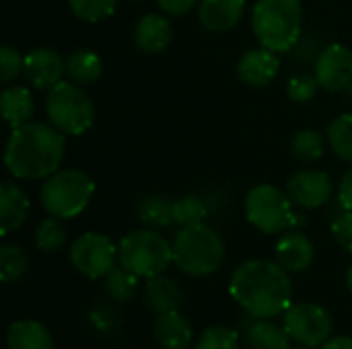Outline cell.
<instances>
[{
    "mask_svg": "<svg viewBox=\"0 0 352 349\" xmlns=\"http://www.w3.org/2000/svg\"><path fill=\"white\" fill-rule=\"evenodd\" d=\"M229 294L254 319H274L293 304L289 272L278 261L268 259H250L237 265Z\"/></svg>",
    "mask_w": 352,
    "mask_h": 349,
    "instance_id": "cell-1",
    "label": "cell"
},
{
    "mask_svg": "<svg viewBox=\"0 0 352 349\" xmlns=\"http://www.w3.org/2000/svg\"><path fill=\"white\" fill-rule=\"evenodd\" d=\"M66 154V136L52 123L27 121L10 132L4 150V167L14 179H47Z\"/></svg>",
    "mask_w": 352,
    "mask_h": 349,
    "instance_id": "cell-2",
    "label": "cell"
},
{
    "mask_svg": "<svg viewBox=\"0 0 352 349\" xmlns=\"http://www.w3.org/2000/svg\"><path fill=\"white\" fill-rule=\"evenodd\" d=\"M252 29L260 45L278 53L291 51L301 41V0H258L252 10Z\"/></svg>",
    "mask_w": 352,
    "mask_h": 349,
    "instance_id": "cell-3",
    "label": "cell"
},
{
    "mask_svg": "<svg viewBox=\"0 0 352 349\" xmlns=\"http://www.w3.org/2000/svg\"><path fill=\"white\" fill-rule=\"evenodd\" d=\"M171 249L173 263L192 278H206L225 261L223 237L204 222L182 226L171 241Z\"/></svg>",
    "mask_w": 352,
    "mask_h": 349,
    "instance_id": "cell-4",
    "label": "cell"
},
{
    "mask_svg": "<svg viewBox=\"0 0 352 349\" xmlns=\"http://www.w3.org/2000/svg\"><path fill=\"white\" fill-rule=\"evenodd\" d=\"M95 195V181L80 169H60L50 175L39 191L41 206L50 216L62 220L76 218Z\"/></svg>",
    "mask_w": 352,
    "mask_h": 349,
    "instance_id": "cell-5",
    "label": "cell"
},
{
    "mask_svg": "<svg viewBox=\"0 0 352 349\" xmlns=\"http://www.w3.org/2000/svg\"><path fill=\"white\" fill-rule=\"evenodd\" d=\"M118 261L138 278L161 276L173 263L171 243L153 228H138L122 237L118 245Z\"/></svg>",
    "mask_w": 352,
    "mask_h": 349,
    "instance_id": "cell-6",
    "label": "cell"
},
{
    "mask_svg": "<svg viewBox=\"0 0 352 349\" xmlns=\"http://www.w3.org/2000/svg\"><path fill=\"white\" fill-rule=\"evenodd\" d=\"M50 123L64 136H82L95 121V105L80 84L60 80L45 95Z\"/></svg>",
    "mask_w": 352,
    "mask_h": 349,
    "instance_id": "cell-7",
    "label": "cell"
},
{
    "mask_svg": "<svg viewBox=\"0 0 352 349\" xmlns=\"http://www.w3.org/2000/svg\"><path fill=\"white\" fill-rule=\"evenodd\" d=\"M243 210L248 222L264 234H280L299 222L295 204L287 191H280L272 183H260L252 187L245 195Z\"/></svg>",
    "mask_w": 352,
    "mask_h": 349,
    "instance_id": "cell-8",
    "label": "cell"
},
{
    "mask_svg": "<svg viewBox=\"0 0 352 349\" xmlns=\"http://www.w3.org/2000/svg\"><path fill=\"white\" fill-rule=\"evenodd\" d=\"M283 327L293 341L305 348H320L332 335V317L330 313L316 302H295L285 311Z\"/></svg>",
    "mask_w": 352,
    "mask_h": 349,
    "instance_id": "cell-9",
    "label": "cell"
},
{
    "mask_svg": "<svg viewBox=\"0 0 352 349\" xmlns=\"http://www.w3.org/2000/svg\"><path fill=\"white\" fill-rule=\"evenodd\" d=\"M118 247L107 234L101 232H85L70 247V263L72 267L91 278H105L116 267Z\"/></svg>",
    "mask_w": 352,
    "mask_h": 349,
    "instance_id": "cell-10",
    "label": "cell"
},
{
    "mask_svg": "<svg viewBox=\"0 0 352 349\" xmlns=\"http://www.w3.org/2000/svg\"><path fill=\"white\" fill-rule=\"evenodd\" d=\"M314 74L324 91H346L352 86V51L340 43H332L320 49L314 64Z\"/></svg>",
    "mask_w": 352,
    "mask_h": 349,
    "instance_id": "cell-11",
    "label": "cell"
},
{
    "mask_svg": "<svg viewBox=\"0 0 352 349\" xmlns=\"http://www.w3.org/2000/svg\"><path fill=\"white\" fill-rule=\"evenodd\" d=\"M285 191L297 208L318 210V208H324L332 200L334 187H332V179L328 173L305 169V171H297L287 181Z\"/></svg>",
    "mask_w": 352,
    "mask_h": 349,
    "instance_id": "cell-12",
    "label": "cell"
},
{
    "mask_svg": "<svg viewBox=\"0 0 352 349\" xmlns=\"http://www.w3.org/2000/svg\"><path fill=\"white\" fill-rule=\"evenodd\" d=\"M64 62L66 60L54 47H35L25 53L23 76L31 88L50 91L62 80V74L66 72Z\"/></svg>",
    "mask_w": 352,
    "mask_h": 349,
    "instance_id": "cell-13",
    "label": "cell"
},
{
    "mask_svg": "<svg viewBox=\"0 0 352 349\" xmlns=\"http://www.w3.org/2000/svg\"><path fill=\"white\" fill-rule=\"evenodd\" d=\"M280 70V58L278 51L268 49L264 45L248 49L239 62H237V76L243 84L252 88H264L268 86Z\"/></svg>",
    "mask_w": 352,
    "mask_h": 349,
    "instance_id": "cell-14",
    "label": "cell"
},
{
    "mask_svg": "<svg viewBox=\"0 0 352 349\" xmlns=\"http://www.w3.org/2000/svg\"><path fill=\"white\" fill-rule=\"evenodd\" d=\"M173 39V27L167 14L148 12L138 19L134 27V43L146 56H157L169 47Z\"/></svg>",
    "mask_w": 352,
    "mask_h": 349,
    "instance_id": "cell-15",
    "label": "cell"
},
{
    "mask_svg": "<svg viewBox=\"0 0 352 349\" xmlns=\"http://www.w3.org/2000/svg\"><path fill=\"white\" fill-rule=\"evenodd\" d=\"M245 14V0H200L198 21L210 33H227Z\"/></svg>",
    "mask_w": 352,
    "mask_h": 349,
    "instance_id": "cell-16",
    "label": "cell"
},
{
    "mask_svg": "<svg viewBox=\"0 0 352 349\" xmlns=\"http://www.w3.org/2000/svg\"><path fill=\"white\" fill-rule=\"evenodd\" d=\"M274 253H276V261L291 274L305 272L314 263V257H316L314 243L309 241V237H305L299 230L285 232L278 239Z\"/></svg>",
    "mask_w": 352,
    "mask_h": 349,
    "instance_id": "cell-17",
    "label": "cell"
},
{
    "mask_svg": "<svg viewBox=\"0 0 352 349\" xmlns=\"http://www.w3.org/2000/svg\"><path fill=\"white\" fill-rule=\"evenodd\" d=\"M31 202L27 193L12 181L0 183V234L8 237L16 228L23 226V222L29 216Z\"/></svg>",
    "mask_w": 352,
    "mask_h": 349,
    "instance_id": "cell-18",
    "label": "cell"
},
{
    "mask_svg": "<svg viewBox=\"0 0 352 349\" xmlns=\"http://www.w3.org/2000/svg\"><path fill=\"white\" fill-rule=\"evenodd\" d=\"M155 339L163 349H188L192 346L194 331L179 311H171L157 317Z\"/></svg>",
    "mask_w": 352,
    "mask_h": 349,
    "instance_id": "cell-19",
    "label": "cell"
},
{
    "mask_svg": "<svg viewBox=\"0 0 352 349\" xmlns=\"http://www.w3.org/2000/svg\"><path fill=\"white\" fill-rule=\"evenodd\" d=\"M2 115L4 121L14 130L27 121H31L33 111H35V101L33 95L27 86L23 84H6L2 88Z\"/></svg>",
    "mask_w": 352,
    "mask_h": 349,
    "instance_id": "cell-20",
    "label": "cell"
},
{
    "mask_svg": "<svg viewBox=\"0 0 352 349\" xmlns=\"http://www.w3.org/2000/svg\"><path fill=\"white\" fill-rule=\"evenodd\" d=\"M8 349H54L52 333L45 325L33 319L14 321L6 333Z\"/></svg>",
    "mask_w": 352,
    "mask_h": 349,
    "instance_id": "cell-21",
    "label": "cell"
},
{
    "mask_svg": "<svg viewBox=\"0 0 352 349\" xmlns=\"http://www.w3.org/2000/svg\"><path fill=\"white\" fill-rule=\"evenodd\" d=\"M144 302L151 311L163 315V313L177 311L184 302V294L173 280L165 276H155L144 286Z\"/></svg>",
    "mask_w": 352,
    "mask_h": 349,
    "instance_id": "cell-22",
    "label": "cell"
},
{
    "mask_svg": "<svg viewBox=\"0 0 352 349\" xmlns=\"http://www.w3.org/2000/svg\"><path fill=\"white\" fill-rule=\"evenodd\" d=\"M66 74L76 84H93L103 74V60L93 49H74L66 56Z\"/></svg>",
    "mask_w": 352,
    "mask_h": 349,
    "instance_id": "cell-23",
    "label": "cell"
},
{
    "mask_svg": "<svg viewBox=\"0 0 352 349\" xmlns=\"http://www.w3.org/2000/svg\"><path fill=\"white\" fill-rule=\"evenodd\" d=\"M250 349H291V335L285 327L270 323V319H258L245 333Z\"/></svg>",
    "mask_w": 352,
    "mask_h": 349,
    "instance_id": "cell-24",
    "label": "cell"
},
{
    "mask_svg": "<svg viewBox=\"0 0 352 349\" xmlns=\"http://www.w3.org/2000/svg\"><path fill=\"white\" fill-rule=\"evenodd\" d=\"M136 216L148 228H165L175 222L173 220V200L159 195V193L144 195L136 206Z\"/></svg>",
    "mask_w": 352,
    "mask_h": 349,
    "instance_id": "cell-25",
    "label": "cell"
},
{
    "mask_svg": "<svg viewBox=\"0 0 352 349\" xmlns=\"http://www.w3.org/2000/svg\"><path fill=\"white\" fill-rule=\"evenodd\" d=\"M326 140L340 160L352 165V113H342L328 123Z\"/></svg>",
    "mask_w": 352,
    "mask_h": 349,
    "instance_id": "cell-26",
    "label": "cell"
},
{
    "mask_svg": "<svg viewBox=\"0 0 352 349\" xmlns=\"http://www.w3.org/2000/svg\"><path fill=\"white\" fill-rule=\"evenodd\" d=\"M68 241V228L62 218L47 216L41 220V224L35 230V247L43 253H56L60 251Z\"/></svg>",
    "mask_w": 352,
    "mask_h": 349,
    "instance_id": "cell-27",
    "label": "cell"
},
{
    "mask_svg": "<svg viewBox=\"0 0 352 349\" xmlns=\"http://www.w3.org/2000/svg\"><path fill=\"white\" fill-rule=\"evenodd\" d=\"M29 269V257L16 243H8L0 249V280L4 284L21 280Z\"/></svg>",
    "mask_w": 352,
    "mask_h": 349,
    "instance_id": "cell-28",
    "label": "cell"
},
{
    "mask_svg": "<svg viewBox=\"0 0 352 349\" xmlns=\"http://www.w3.org/2000/svg\"><path fill=\"white\" fill-rule=\"evenodd\" d=\"M206 218H208V206L200 195L188 193V195H182V197L173 200V220H175V224L194 226V224H202Z\"/></svg>",
    "mask_w": 352,
    "mask_h": 349,
    "instance_id": "cell-29",
    "label": "cell"
},
{
    "mask_svg": "<svg viewBox=\"0 0 352 349\" xmlns=\"http://www.w3.org/2000/svg\"><path fill=\"white\" fill-rule=\"evenodd\" d=\"M324 144L326 138L318 130H301L295 134L291 142V154L293 158L301 163H314L324 156Z\"/></svg>",
    "mask_w": 352,
    "mask_h": 349,
    "instance_id": "cell-30",
    "label": "cell"
},
{
    "mask_svg": "<svg viewBox=\"0 0 352 349\" xmlns=\"http://www.w3.org/2000/svg\"><path fill=\"white\" fill-rule=\"evenodd\" d=\"M138 288V276L126 269L124 265L113 267L105 276V292L116 302H128Z\"/></svg>",
    "mask_w": 352,
    "mask_h": 349,
    "instance_id": "cell-31",
    "label": "cell"
},
{
    "mask_svg": "<svg viewBox=\"0 0 352 349\" xmlns=\"http://www.w3.org/2000/svg\"><path fill=\"white\" fill-rule=\"evenodd\" d=\"M120 0H68L72 14L85 23H101L109 19Z\"/></svg>",
    "mask_w": 352,
    "mask_h": 349,
    "instance_id": "cell-32",
    "label": "cell"
},
{
    "mask_svg": "<svg viewBox=\"0 0 352 349\" xmlns=\"http://www.w3.org/2000/svg\"><path fill=\"white\" fill-rule=\"evenodd\" d=\"M194 349H239V335L231 327L214 325L200 333Z\"/></svg>",
    "mask_w": 352,
    "mask_h": 349,
    "instance_id": "cell-33",
    "label": "cell"
},
{
    "mask_svg": "<svg viewBox=\"0 0 352 349\" xmlns=\"http://www.w3.org/2000/svg\"><path fill=\"white\" fill-rule=\"evenodd\" d=\"M320 88H322V86H320L316 74L301 72V74H295V76L289 80V84H287V95H289L291 101L303 105V103H309V101L318 95Z\"/></svg>",
    "mask_w": 352,
    "mask_h": 349,
    "instance_id": "cell-34",
    "label": "cell"
},
{
    "mask_svg": "<svg viewBox=\"0 0 352 349\" xmlns=\"http://www.w3.org/2000/svg\"><path fill=\"white\" fill-rule=\"evenodd\" d=\"M25 56H21L14 47L2 45L0 47V78L4 84H10L19 74H23Z\"/></svg>",
    "mask_w": 352,
    "mask_h": 349,
    "instance_id": "cell-35",
    "label": "cell"
},
{
    "mask_svg": "<svg viewBox=\"0 0 352 349\" xmlns=\"http://www.w3.org/2000/svg\"><path fill=\"white\" fill-rule=\"evenodd\" d=\"M332 237L334 241L352 255V212L342 210L338 216H334L332 220Z\"/></svg>",
    "mask_w": 352,
    "mask_h": 349,
    "instance_id": "cell-36",
    "label": "cell"
},
{
    "mask_svg": "<svg viewBox=\"0 0 352 349\" xmlns=\"http://www.w3.org/2000/svg\"><path fill=\"white\" fill-rule=\"evenodd\" d=\"M200 0H157L159 8L167 14V16H182L186 12H190Z\"/></svg>",
    "mask_w": 352,
    "mask_h": 349,
    "instance_id": "cell-37",
    "label": "cell"
},
{
    "mask_svg": "<svg viewBox=\"0 0 352 349\" xmlns=\"http://www.w3.org/2000/svg\"><path fill=\"white\" fill-rule=\"evenodd\" d=\"M338 204L342 210L352 212V167L342 175L338 183Z\"/></svg>",
    "mask_w": 352,
    "mask_h": 349,
    "instance_id": "cell-38",
    "label": "cell"
},
{
    "mask_svg": "<svg viewBox=\"0 0 352 349\" xmlns=\"http://www.w3.org/2000/svg\"><path fill=\"white\" fill-rule=\"evenodd\" d=\"M322 349H352V337H334L328 339Z\"/></svg>",
    "mask_w": 352,
    "mask_h": 349,
    "instance_id": "cell-39",
    "label": "cell"
},
{
    "mask_svg": "<svg viewBox=\"0 0 352 349\" xmlns=\"http://www.w3.org/2000/svg\"><path fill=\"white\" fill-rule=\"evenodd\" d=\"M346 286H349V290L352 292V263L349 265V269H346Z\"/></svg>",
    "mask_w": 352,
    "mask_h": 349,
    "instance_id": "cell-40",
    "label": "cell"
},
{
    "mask_svg": "<svg viewBox=\"0 0 352 349\" xmlns=\"http://www.w3.org/2000/svg\"><path fill=\"white\" fill-rule=\"evenodd\" d=\"M128 2H140V0H128Z\"/></svg>",
    "mask_w": 352,
    "mask_h": 349,
    "instance_id": "cell-41",
    "label": "cell"
},
{
    "mask_svg": "<svg viewBox=\"0 0 352 349\" xmlns=\"http://www.w3.org/2000/svg\"><path fill=\"white\" fill-rule=\"evenodd\" d=\"M301 349H311V348H305V346H303V348H301Z\"/></svg>",
    "mask_w": 352,
    "mask_h": 349,
    "instance_id": "cell-42",
    "label": "cell"
}]
</instances>
